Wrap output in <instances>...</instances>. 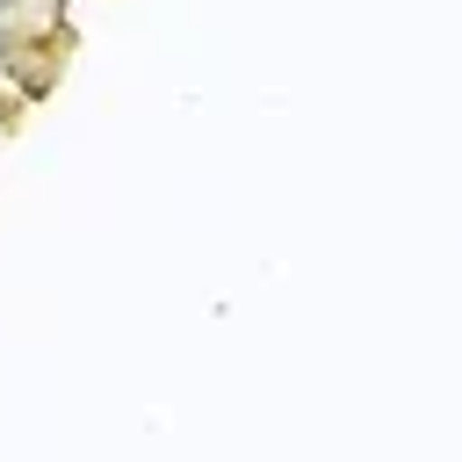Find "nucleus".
Masks as SVG:
<instances>
[{
	"label": "nucleus",
	"mask_w": 462,
	"mask_h": 462,
	"mask_svg": "<svg viewBox=\"0 0 462 462\" xmlns=\"http://www.w3.org/2000/svg\"><path fill=\"white\" fill-rule=\"evenodd\" d=\"M7 7H14V0H0V14H7Z\"/></svg>",
	"instance_id": "nucleus-1"
}]
</instances>
